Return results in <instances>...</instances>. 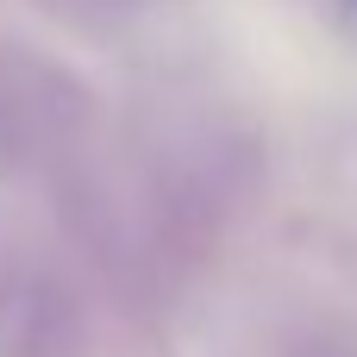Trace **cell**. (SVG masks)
<instances>
[{"label":"cell","instance_id":"6da1fadb","mask_svg":"<svg viewBox=\"0 0 357 357\" xmlns=\"http://www.w3.org/2000/svg\"><path fill=\"white\" fill-rule=\"evenodd\" d=\"M88 94L25 44H0V163H38L82 132Z\"/></svg>","mask_w":357,"mask_h":357},{"label":"cell","instance_id":"7a4b0ae2","mask_svg":"<svg viewBox=\"0 0 357 357\" xmlns=\"http://www.w3.org/2000/svg\"><path fill=\"white\" fill-rule=\"evenodd\" d=\"M0 357H75V307L38 264H0Z\"/></svg>","mask_w":357,"mask_h":357}]
</instances>
